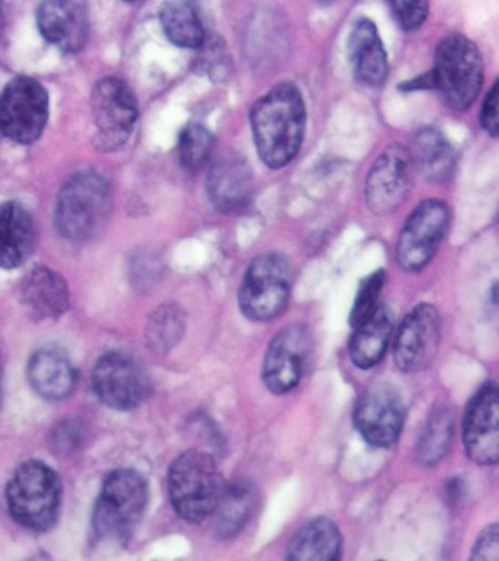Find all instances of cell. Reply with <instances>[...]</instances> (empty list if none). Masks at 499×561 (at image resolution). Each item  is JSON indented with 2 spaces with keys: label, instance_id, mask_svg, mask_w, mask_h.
Wrapping results in <instances>:
<instances>
[{
  "label": "cell",
  "instance_id": "1",
  "mask_svg": "<svg viewBox=\"0 0 499 561\" xmlns=\"http://www.w3.org/2000/svg\"><path fill=\"white\" fill-rule=\"evenodd\" d=\"M253 142L270 169H283L300 151L306 131V105L299 88L279 83L262 95L251 110Z\"/></svg>",
  "mask_w": 499,
  "mask_h": 561
},
{
  "label": "cell",
  "instance_id": "2",
  "mask_svg": "<svg viewBox=\"0 0 499 561\" xmlns=\"http://www.w3.org/2000/svg\"><path fill=\"white\" fill-rule=\"evenodd\" d=\"M168 484L174 512L191 524H200L217 511L226 486L213 456L195 449L174 460Z\"/></svg>",
  "mask_w": 499,
  "mask_h": 561
},
{
  "label": "cell",
  "instance_id": "3",
  "mask_svg": "<svg viewBox=\"0 0 499 561\" xmlns=\"http://www.w3.org/2000/svg\"><path fill=\"white\" fill-rule=\"evenodd\" d=\"M148 499L147 482L134 469H116L106 478L95 500L93 526L99 538L124 542L143 519Z\"/></svg>",
  "mask_w": 499,
  "mask_h": 561
},
{
  "label": "cell",
  "instance_id": "4",
  "mask_svg": "<svg viewBox=\"0 0 499 561\" xmlns=\"http://www.w3.org/2000/svg\"><path fill=\"white\" fill-rule=\"evenodd\" d=\"M433 90L440 92L450 108L470 107L484 85V59L476 44L462 34L446 35L435 51V65L429 70Z\"/></svg>",
  "mask_w": 499,
  "mask_h": 561
},
{
  "label": "cell",
  "instance_id": "5",
  "mask_svg": "<svg viewBox=\"0 0 499 561\" xmlns=\"http://www.w3.org/2000/svg\"><path fill=\"white\" fill-rule=\"evenodd\" d=\"M112 209L107 180L94 171L72 175L60 188L56 224L65 239L84 241L98 234Z\"/></svg>",
  "mask_w": 499,
  "mask_h": 561
},
{
  "label": "cell",
  "instance_id": "6",
  "mask_svg": "<svg viewBox=\"0 0 499 561\" xmlns=\"http://www.w3.org/2000/svg\"><path fill=\"white\" fill-rule=\"evenodd\" d=\"M63 484L58 473L41 460L20 465L7 489L8 507L20 525L47 530L58 519Z\"/></svg>",
  "mask_w": 499,
  "mask_h": 561
},
{
  "label": "cell",
  "instance_id": "7",
  "mask_svg": "<svg viewBox=\"0 0 499 561\" xmlns=\"http://www.w3.org/2000/svg\"><path fill=\"white\" fill-rule=\"evenodd\" d=\"M293 267L280 253L261 254L245 272L239 307L253 322H270L286 310L291 300Z\"/></svg>",
  "mask_w": 499,
  "mask_h": 561
},
{
  "label": "cell",
  "instance_id": "8",
  "mask_svg": "<svg viewBox=\"0 0 499 561\" xmlns=\"http://www.w3.org/2000/svg\"><path fill=\"white\" fill-rule=\"evenodd\" d=\"M49 118V95L36 79H12L0 96V130L19 144L41 138Z\"/></svg>",
  "mask_w": 499,
  "mask_h": 561
},
{
  "label": "cell",
  "instance_id": "9",
  "mask_svg": "<svg viewBox=\"0 0 499 561\" xmlns=\"http://www.w3.org/2000/svg\"><path fill=\"white\" fill-rule=\"evenodd\" d=\"M449 205L440 199L420 202L401 228L397 261L405 271H422L435 256L450 228Z\"/></svg>",
  "mask_w": 499,
  "mask_h": 561
},
{
  "label": "cell",
  "instance_id": "10",
  "mask_svg": "<svg viewBox=\"0 0 499 561\" xmlns=\"http://www.w3.org/2000/svg\"><path fill=\"white\" fill-rule=\"evenodd\" d=\"M415 167L409 149L393 144L374 162L367 173L365 199L376 215L396 213L413 187Z\"/></svg>",
  "mask_w": 499,
  "mask_h": 561
},
{
  "label": "cell",
  "instance_id": "11",
  "mask_svg": "<svg viewBox=\"0 0 499 561\" xmlns=\"http://www.w3.org/2000/svg\"><path fill=\"white\" fill-rule=\"evenodd\" d=\"M91 108L99 129L95 138L99 148L112 151L125 144L138 118V103L133 90L121 79H102L91 95Z\"/></svg>",
  "mask_w": 499,
  "mask_h": 561
},
{
  "label": "cell",
  "instance_id": "12",
  "mask_svg": "<svg viewBox=\"0 0 499 561\" xmlns=\"http://www.w3.org/2000/svg\"><path fill=\"white\" fill-rule=\"evenodd\" d=\"M93 388L104 405L129 411L150 394V379L137 362L124 353H109L95 364Z\"/></svg>",
  "mask_w": 499,
  "mask_h": 561
},
{
  "label": "cell",
  "instance_id": "13",
  "mask_svg": "<svg viewBox=\"0 0 499 561\" xmlns=\"http://www.w3.org/2000/svg\"><path fill=\"white\" fill-rule=\"evenodd\" d=\"M313 341L305 324L293 323L283 328L266 348L262 380L266 389L284 394L300 383L308 364Z\"/></svg>",
  "mask_w": 499,
  "mask_h": 561
},
{
  "label": "cell",
  "instance_id": "14",
  "mask_svg": "<svg viewBox=\"0 0 499 561\" xmlns=\"http://www.w3.org/2000/svg\"><path fill=\"white\" fill-rule=\"evenodd\" d=\"M405 403L389 385H374L359 398L354 425L367 445L388 449L396 445L405 425Z\"/></svg>",
  "mask_w": 499,
  "mask_h": 561
},
{
  "label": "cell",
  "instance_id": "15",
  "mask_svg": "<svg viewBox=\"0 0 499 561\" xmlns=\"http://www.w3.org/2000/svg\"><path fill=\"white\" fill-rule=\"evenodd\" d=\"M440 342V313L432 305L420 302L398 327L394 337V363L405 373L422 371L436 357Z\"/></svg>",
  "mask_w": 499,
  "mask_h": 561
},
{
  "label": "cell",
  "instance_id": "16",
  "mask_svg": "<svg viewBox=\"0 0 499 561\" xmlns=\"http://www.w3.org/2000/svg\"><path fill=\"white\" fill-rule=\"evenodd\" d=\"M463 443L473 462L494 467L499 460V390L489 381L468 403L463 421Z\"/></svg>",
  "mask_w": 499,
  "mask_h": 561
},
{
  "label": "cell",
  "instance_id": "17",
  "mask_svg": "<svg viewBox=\"0 0 499 561\" xmlns=\"http://www.w3.org/2000/svg\"><path fill=\"white\" fill-rule=\"evenodd\" d=\"M209 201L220 213H238L251 204L253 173L236 153H225L214 162L207 179Z\"/></svg>",
  "mask_w": 499,
  "mask_h": 561
},
{
  "label": "cell",
  "instance_id": "18",
  "mask_svg": "<svg viewBox=\"0 0 499 561\" xmlns=\"http://www.w3.org/2000/svg\"><path fill=\"white\" fill-rule=\"evenodd\" d=\"M37 25L43 37L60 50L80 51L89 39V12L81 2L55 0L42 3L37 11Z\"/></svg>",
  "mask_w": 499,
  "mask_h": 561
},
{
  "label": "cell",
  "instance_id": "19",
  "mask_svg": "<svg viewBox=\"0 0 499 561\" xmlns=\"http://www.w3.org/2000/svg\"><path fill=\"white\" fill-rule=\"evenodd\" d=\"M21 305L34 320L58 319L68 310L71 297L67 280L47 266H34L20 287Z\"/></svg>",
  "mask_w": 499,
  "mask_h": 561
},
{
  "label": "cell",
  "instance_id": "20",
  "mask_svg": "<svg viewBox=\"0 0 499 561\" xmlns=\"http://www.w3.org/2000/svg\"><path fill=\"white\" fill-rule=\"evenodd\" d=\"M36 224L19 202L0 204V267L23 266L36 249Z\"/></svg>",
  "mask_w": 499,
  "mask_h": 561
},
{
  "label": "cell",
  "instance_id": "21",
  "mask_svg": "<svg viewBox=\"0 0 499 561\" xmlns=\"http://www.w3.org/2000/svg\"><path fill=\"white\" fill-rule=\"evenodd\" d=\"M29 380L33 389L47 401H60L72 393L77 371L64 351L43 348L29 363Z\"/></svg>",
  "mask_w": 499,
  "mask_h": 561
},
{
  "label": "cell",
  "instance_id": "22",
  "mask_svg": "<svg viewBox=\"0 0 499 561\" xmlns=\"http://www.w3.org/2000/svg\"><path fill=\"white\" fill-rule=\"evenodd\" d=\"M354 77L367 87H378L388 73V57L374 22H356L349 39Z\"/></svg>",
  "mask_w": 499,
  "mask_h": 561
},
{
  "label": "cell",
  "instance_id": "23",
  "mask_svg": "<svg viewBox=\"0 0 499 561\" xmlns=\"http://www.w3.org/2000/svg\"><path fill=\"white\" fill-rule=\"evenodd\" d=\"M409 153L416 173L429 182L445 183L453 178L454 149L435 127H422L416 131Z\"/></svg>",
  "mask_w": 499,
  "mask_h": 561
},
{
  "label": "cell",
  "instance_id": "24",
  "mask_svg": "<svg viewBox=\"0 0 499 561\" xmlns=\"http://www.w3.org/2000/svg\"><path fill=\"white\" fill-rule=\"evenodd\" d=\"M341 554L343 537L339 526L327 517H317L297 530L286 561H340Z\"/></svg>",
  "mask_w": 499,
  "mask_h": 561
},
{
  "label": "cell",
  "instance_id": "25",
  "mask_svg": "<svg viewBox=\"0 0 499 561\" xmlns=\"http://www.w3.org/2000/svg\"><path fill=\"white\" fill-rule=\"evenodd\" d=\"M394 331L392 310L379 305L365 322L354 328L350 341V358L354 366L367 370L383 359Z\"/></svg>",
  "mask_w": 499,
  "mask_h": 561
},
{
  "label": "cell",
  "instance_id": "26",
  "mask_svg": "<svg viewBox=\"0 0 499 561\" xmlns=\"http://www.w3.org/2000/svg\"><path fill=\"white\" fill-rule=\"evenodd\" d=\"M257 489L249 480H236L225 486L217 511V529L229 538L247 525L257 504Z\"/></svg>",
  "mask_w": 499,
  "mask_h": 561
},
{
  "label": "cell",
  "instance_id": "27",
  "mask_svg": "<svg viewBox=\"0 0 499 561\" xmlns=\"http://www.w3.org/2000/svg\"><path fill=\"white\" fill-rule=\"evenodd\" d=\"M160 21L166 37L178 47L201 48L207 39L203 21L192 3H166L160 11Z\"/></svg>",
  "mask_w": 499,
  "mask_h": 561
},
{
  "label": "cell",
  "instance_id": "28",
  "mask_svg": "<svg viewBox=\"0 0 499 561\" xmlns=\"http://www.w3.org/2000/svg\"><path fill=\"white\" fill-rule=\"evenodd\" d=\"M454 434V415L450 408L440 407L432 411L416 449V458L424 467L441 462L450 451Z\"/></svg>",
  "mask_w": 499,
  "mask_h": 561
},
{
  "label": "cell",
  "instance_id": "29",
  "mask_svg": "<svg viewBox=\"0 0 499 561\" xmlns=\"http://www.w3.org/2000/svg\"><path fill=\"white\" fill-rule=\"evenodd\" d=\"M186 314L177 302H166L151 314L147 324V342L156 353H169L182 340Z\"/></svg>",
  "mask_w": 499,
  "mask_h": 561
},
{
  "label": "cell",
  "instance_id": "30",
  "mask_svg": "<svg viewBox=\"0 0 499 561\" xmlns=\"http://www.w3.org/2000/svg\"><path fill=\"white\" fill-rule=\"evenodd\" d=\"M214 148V136L207 127L192 123L179 138V160L183 169L196 173L207 164Z\"/></svg>",
  "mask_w": 499,
  "mask_h": 561
},
{
  "label": "cell",
  "instance_id": "31",
  "mask_svg": "<svg viewBox=\"0 0 499 561\" xmlns=\"http://www.w3.org/2000/svg\"><path fill=\"white\" fill-rule=\"evenodd\" d=\"M384 284L385 272L378 270L363 279L361 285H359L353 309L350 311V324H352L353 329L365 322V320L374 313L376 307L379 306V294L383 291Z\"/></svg>",
  "mask_w": 499,
  "mask_h": 561
},
{
  "label": "cell",
  "instance_id": "32",
  "mask_svg": "<svg viewBox=\"0 0 499 561\" xmlns=\"http://www.w3.org/2000/svg\"><path fill=\"white\" fill-rule=\"evenodd\" d=\"M393 15L396 18L398 25L406 31H415L423 25L429 13V4L427 2H393L389 3Z\"/></svg>",
  "mask_w": 499,
  "mask_h": 561
},
{
  "label": "cell",
  "instance_id": "33",
  "mask_svg": "<svg viewBox=\"0 0 499 561\" xmlns=\"http://www.w3.org/2000/svg\"><path fill=\"white\" fill-rule=\"evenodd\" d=\"M468 561H499V529L497 524L486 526L473 546Z\"/></svg>",
  "mask_w": 499,
  "mask_h": 561
},
{
  "label": "cell",
  "instance_id": "34",
  "mask_svg": "<svg viewBox=\"0 0 499 561\" xmlns=\"http://www.w3.org/2000/svg\"><path fill=\"white\" fill-rule=\"evenodd\" d=\"M480 123L481 127H484L490 136L495 138V136L498 135V82H495L494 87L490 88L484 101V105H481Z\"/></svg>",
  "mask_w": 499,
  "mask_h": 561
},
{
  "label": "cell",
  "instance_id": "35",
  "mask_svg": "<svg viewBox=\"0 0 499 561\" xmlns=\"http://www.w3.org/2000/svg\"><path fill=\"white\" fill-rule=\"evenodd\" d=\"M3 31H5V15H3V9L0 7V39L3 37Z\"/></svg>",
  "mask_w": 499,
  "mask_h": 561
},
{
  "label": "cell",
  "instance_id": "36",
  "mask_svg": "<svg viewBox=\"0 0 499 561\" xmlns=\"http://www.w3.org/2000/svg\"><path fill=\"white\" fill-rule=\"evenodd\" d=\"M381 561V560H379Z\"/></svg>",
  "mask_w": 499,
  "mask_h": 561
}]
</instances>
